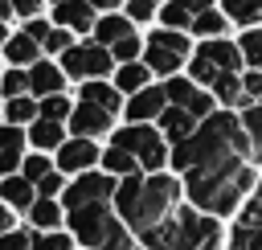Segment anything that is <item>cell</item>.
<instances>
[{
	"mask_svg": "<svg viewBox=\"0 0 262 250\" xmlns=\"http://www.w3.org/2000/svg\"><path fill=\"white\" fill-rule=\"evenodd\" d=\"M156 127H160V135L168 139V148H176V143H184V139H188L201 123H196L184 107H172V102H168V107H164V115L156 119Z\"/></svg>",
	"mask_w": 262,
	"mask_h": 250,
	"instance_id": "13",
	"label": "cell"
},
{
	"mask_svg": "<svg viewBox=\"0 0 262 250\" xmlns=\"http://www.w3.org/2000/svg\"><path fill=\"white\" fill-rule=\"evenodd\" d=\"M229 246V221L192 209L188 201L176 209V250H225Z\"/></svg>",
	"mask_w": 262,
	"mask_h": 250,
	"instance_id": "6",
	"label": "cell"
},
{
	"mask_svg": "<svg viewBox=\"0 0 262 250\" xmlns=\"http://www.w3.org/2000/svg\"><path fill=\"white\" fill-rule=\"evenodd\" d=\"M86 4L102 16V12H123V4H127V0H86Z\"/></svg>",
	"mask_w": 262,
	"mask_h": 250,
	"instance_id": "43",
	"label": "cell"
},
{
	"mask_svg": "<svg viewBox=\"0 0 262 250\" xmlns=\"http://www.w3.org/2000/svg\"><path fill=\"white\" fill-rule=\"evenodd\" d=\"M246 70V57H242V45L237 37H213V41H196L192 45V57L184 66V74L196 82V86H213L221 74H242Z\"/></svg>",
	"mask_w": 262,
	"mask_h": 250,
	"instance_id": "4",
	"label": "cell"
},
{
	"mask_svg": "<svg viewBox=\"0 0 262 250\" xmlns=\"http://www.w3.org/2000/svg\"><path fill=\"white\" fill-rule=\"evenodd\" d=\"M4 53H8L12 66H33L37 53H41V45H37L29 33H20V37H8V41H4Z\"/></svg>",
	"mask_w": 262,
	"mask_h": 250,
	"instance_id": "29",
	"label": "cell"
},
{
	"mask_svg": "<svg viewBox=\"0 0 262 250\" xmlns=\"http://www.w3.org/2000/svg\"><path fill=\"white\" fill-rule=\"evenodd\" d=\"M115 119H119V115H111V111H102V107L78 98L74 111H70V119H66V127H70L74 135H82V139H111V131L119 127Z\"/></svg>",
	"mask_w": 262,
	"mask_h": 250,
	"instance_id": "9",
	"label": "cell"
},
{
	"mask_svg": "<svg viewBox=\"0 0 262 250\" xmlns=\"http://www.w3.org/2000/svg\"><path fill=\"white\" fill-rule=\"evenodd\" d=\"M233 37H237V45H242L246 70H262V25H254V29H237Z\"/></svg>",
	"mask_w": 262,
	"mask_h": 250,
	"instance_id": "28",
	"label": "cell"
},
{
	"mask_svg": "<svg viewBox=\"0 0 262 250\" xmlns=\"http://www.w3.org/2000/svg\"><path fill=\"white\" fill-rule=\"evenodd\" d=\"M8 230H16V221H12L8 205H0V234H8Z\"/></svg>",
	"mask_w": 262,
	"mask_h": 250,
	"instance_id": "44",
	"label": "cell"
},
{
	"mask_svg": "<svg viewBox=\"0 0 262 250\" xmlns=\"http://www.w3.org/2000/svg\"><path fill=\"white\" fill-rule=\"evenodd\" d=\"M29 139H33V148H41V152H57L70 135H66V123H53V119H33Z\"/></svg>",
	"mask_w": 262,
	"mask_h": 250,
	"instance_id": "23",
	"label": "cell"
},
{
	"mask_svg": "<svg viewBox=\"0 0 262 250\" xmlns=\"http://www.w3.org/2000/svg\"><path fill=\"white\" fill-rule=\"evenodd\" d=\"M29 221H33L37 230H61V225H66V205H61L57 197H37V201L29 205Z\"/></svg>",
	"mask_w": 262,
	"mask_h": 250,
	"instance_id": "22",
	"label": "cell"
},
{
	"mask_svg": "<svg viewBox=\"0 0 262 250\" xmlns=\"http://www.w3.org/2000/svg\"><path fill=\"white\" fill-rule=\"evenodd\" d=\"M94 20H98V12H94L86 0H61V4H53V25H61V29H70V33L90 37V33H94Z\"/></svg>",
	"mask_w": 262,
	"mask_h": 250,
	"instance_id": "12",
	"label": "cell"
},
{
	"mask_svg": "<svg viewBox=\"0 0 262 250\" xmlns=\"http://www.w3.org/2000/svg\"><path fill=\"white\" fill-rule=\"evenodd\" d=\"M168 107V94H164V82H151L143 86L139 94H131L123 102V123H156Z\"/></svg>",
	"mask_w": 262,
	"mask_h": 250,
	"instance_id": "11",
	"label": "cell"
},
{
	"mask_svg": "<svg viewBox=\"0 0 262 250\" xmlns=\"http://www.w3.org/2000/svg\"><path fill=\"white\" fill-rule=\"evenodd\" d=\"M188 33H192V41H213V37H233V25H229V16L221 8H205L188 25Z\"/></svg>",
	"mask_w": 262,
	"mask_h": 250,
	"instance_id": "18",
	"label": "cell"
},
{
	"mask_svg": "<svg viewBox=\"0 0 262 250\" xmlns=\"http://www.w3.org/2000/svg\"><path fill=\"white\" fill-rule=\"evenodd\" d=\"M8 4H12V12H20V16H37L45 0H8Z\"/></svg>",
	"mask_w": 262,
	"mask_h": 250,
	"instance_id": "42",
	"label": "cell"
},
{
	"mask_svg": "<svg viewBox=\"0 0 262 250\" xmlns=\"http://www.w3.org/2000/svg\"><path fill=\"white\" fill-rule=\"evenodd\" d=\"M66 225L74 234V242L82 250H135V234L123 225V217L115 213L111 201L102 205H82V209H70L66 213Z\"/></svg>",
	"mask_w": 262,
	"mask_h": 250,
	"instance_id": "2",
	"label": "cell"
},
{
	"mask_svg": "<svg viewBox=\"0 0 262 250\" xmlns=\"http://www.w3.org/2000/svg\"><path fill=\"white\" fill-rule=\"evenodd\" d=\"M70 111H74V102H70L66 94H49V98H41V115H37V119L66 123V119H70Z\"/></svg>",
	"mask_w": 262,
	"mask_h": 250,
	"instance_id": "34",
	"label": "cell"
},
{
	"mask_svg": "<svg viewBox=\"0 0 262 250\" xmlns=\"http://www.w3.org/2000/svg\"><path fill=\"white\" fill-rule=\"evenodd\" d=\"M237 119H242V131H246V139H250V160L262 168V102L246 107Z\"/></svg>",
	"mask_w": 262,
	"mask_h": 250,
	"instance_id": "25",
	"label": "cell"
},
{
	"mask_svg": "<svg viewBox=\"0 0 262 250\" xmlns=\"http://www.w3.org/2000/svg\"><path fill=\"white\" fill-rule=\"evenodd\" d=\"M53 4H61V0H53Z\"/></svg>",
	"mask_w": 262,
	"mask_h": 250,
	"instance_id": "48",
	"label": "cell"
},
{
	"mask_svg": "<svg viewBox=\"0 0 262 250\" xmlns=\"http://www.w3.org/2000/svg\"><path fill=\"white\" fill-rule=\"evenodd\" d=\"M254 197H258V201H262V176H258V189H254Z\"/></svg>",
	"mask_w": 262,
	"mask_h": 250,
	"instance_id": "46",
	"label": "cell"
},
{
	"mask_svg": "<svg viewBox=\"0 0 262 250\" xmlns=\"http://www.w3.org/2000/svg\"><path fill=\"white\" fill-rule=\"evenodd\" d=\"M61 70L66 78L74 82H94V78H111L115 74V57L106 45H98L94 37L90 41H74L66 53H61Z\"/></svg>",
	"mask_w": 262,
	"mask_h": 250,
	"instance_id": "7",
	"label": "cell"
},
{
	"mask_svg": "<svg viewBox=\"0 0 262 250\" xmlns=\"http://www.w3.org/2000/svg\"><path fill=\"white\" fill-rule=\"evenodd\" d=\"M196 90H201V86H196L188 74H172V78H164V94H168V102H172V107H184Z\"/></svg>",
	"mask_w": 262,
	"mask_h": 250,
	"instance_id": "30",
	"label": "cell"
},
{
	"mask_svg": "<svg viewBox=\"0 0 262 250\" xmlns=\"http://www.w3.org/2000/svg\"><path fill=\"white\" fill-rule=\"evenodd\" d=\"M0 197H4V205H8V209H25V213H29V205L37 201V184L12 172V176H4V180H0Z\"/></svg>",
	"mask_w": 262,
	"mask_h": 250,
	"instance_id": "21",
	"label": "cell"
},
{
	"mask_svg": "<svg viewBox=\"0 0 262 250\" xmlns=\"http://www.w3.org/2000/svg\"><path fill=\"white\" fill-rule=\"evenodd\" d=\"M217 8L229 16L233 33H237V29H254V25H262V0H217Z\"/></svg>",
	"mask_w": 262,
	"mask_h": 250,
	"instance_id": "20",
	"label": "cell"
},
{
	"mask_svg": "<svg viewBox=\"0 0 262 250\" xmlns=\"http://www.w3.org/2000/svg\"><path fill=\"white\" fill-rule=\"evenodd\" d=\"M8 119H12V127H20V123H33L37 115H41V102L33 98V94H20V98H8V111H4Z\"/></svg>",
	"mask_w": 262,
	"mask_h": 250,
	"instance_id": "31",
	"label": "cell"
},
{
	"mask_svg": "<svg viewBox=\"0 0 262 250\" xmlns=\"http://www.w3.org/2000/svg\"><path fill=\"white\" fill-rule=\"evenodd\" d=\"M213 98H217V107H225V111H246V107H254L250 98H246V86H242V74H221L213 86Z\"/></svg>",
	"mask_w": 262,
	"mask_h": 250,
	"instance_id": "17",
	"label": "cell"
},
{
	"mask_svg": "<svg viewBox=\"0 0 262 250\" xmlns=\"http://www.w3.org/2000/svg\"><path fill=\"white\" fill-rule=\"evenodd\" d=\"M98 160H102V148L94 139H82V135H70L57 148V172H70V176H82V172L98 168Z\"/></svg>",
	"mask_w": 262,
	"mask_h": 250,
	"instance_id": "10",
	"label": "cell"
},
{
	"mask_svg": "<svg viewBox=\"0 0 262 250\" xmlns=\"http://www.w3.org/2000/svg\"><path fill=\"white\" fill-rule=\"evenodd\" d=\"M70 45H74V33H70V29H61V25H53V33L41 41V49H45V53H57V57H61Z\"/></svg>",
	"mask_w": 262,
	"mask_h": 250,
	"instance_id": "36",
	"label": "cell"
},
{
	"mask_svg": "<svg viewBox=\"0 0 262 250\" xmlns=\"http://www.w3.org/2000/svg\"><path fill=\"white\" fill-rule=\"evenodd\" d=\"M0 250H33V234L29 230H8V234H0Z\"/></svg>",
	"mask_w": 262,
	"mask_h": 250,
	"instance_id": "38",
	"label": "cell"
},
{
	"mask_svg": "<svg viewBox=\"0 0 262 250\" xmlns=\"http://www.w3.org/2000/svg\"><path fill=\"white\" fill-rule=\"evenodd\" d=\"M78 242H74V234H66V230H37L33 234V250H74Z\"/></svg>",
	"mask_w": 262,
	"mask_h": 250,
	"instance_id": "32",
	"label": "cell"
},
{
	"mask_svg": "<svg viewBox=\"0 0 262 250\" xmlns=\"http://www.w3.org/2000/svg\"><path fill=\"white\" fill-rule=\"evenodd\" d=\"M160 4H164V0H127V4H123V16H127L135 29H151V25L160 20Z\"/></svg>",
	"mask_w": 262,
	"mask_h": 250,
	"instance_id": "27",
	"label": "cell"
},
{
	"mask_svg": "<svg viewBox=\"0 0 262 250\" xmlns=\"http://www.w3.org/2000/svg\"><path fill=\"white\" fill-rule=\"evenodd\" d=\"M115 189H119V180H115L111 172L90 168V172L74 176L57 201H61V205H66V213H70V209H82V205H102V201H115Z\"/></svg>",
	"mask_w": 262,
	"mask_h": 250,
	"instance_id": "8",
	"label": "cell"
},
{
	"mask_svg": "<svg viewBox=\"0 0 262 250\" xmlns=\"http://www.w3.org/2000/svg\"><path fill=\"white\" fill-rule=\"evenodd\" d=\"M98 168H102V172H111L115 180L143 172V168L135 164V156H131V152H123V148H115V143H106V148H102V160H98Z\"/></svg>",
	"mask_w": 262,
	"mask_h": 250,
	"instance_id": "24",
	"label": "cell"
},
{
	"mask_svg": "<svg viewBox=\"0 0 262 250\" xmlns=\"http://www.w3.org/2000/svg\"><path fill=\"white\" fill-rule=\"evenodd\" d=\"M0 90L8 94V98H20V94H29V70H20V66H12L4 78H0Z\"/></svg>",
	"mask_w": 262,
	"mask_h": 250,
	"instance_id": "35",
	"label": "cell"
},
{
	"mask_svg": "<svg viewBox=\"0 0 262 250\" xmlns=\"http://www.w3.org/2000/svg\"><path fill=\"white\" fill-rule=\"evenodd\" d=\"M78 98L82 102H94V107H102V111H111V115H123V94L115 90V82L111 78H94V82H78Z\"/></svg>",
	"mask_w": 262,
	"mask_h": 250,
	"instance_id": "15",
	"label": "cell"
},
{
	"mask_svg": "<svg viewBox=\"0 0 262 250\" xmlns=\"http://www.w3.org/2000/svg\"><path fill=\"white\" fill-rule=\"evenodd\" d=\"M61 193H66V172H57V168H53L49 176H41V180H37V197H61Z\"/></svg>",
	"mask_w": 262,
	"mask_h": 250,
	"instance_id": "37",
	"label": "cell"
},
{
	"mask_svg": "<svg viewBox=\"0 0 262 250\" xmlns=\"http://www.w3.org/2000/svg\"><path fill=\"white\" fill-rule=\"evenodd\" d=\"M131 33H135V25H131L123 12H102V16L94 20V33H90V37H94L98 45H106V49H111V45H119V41H123V37H131Z\"/></svg>",
	"mask_w": 262,
	"mask_h": 250,
	"instance_id": "19",
	"label": "cell"
},
{
	"mask_svg": "<svg viewBox=\"0 0 262 250\" xmlns=\"http://www.w3.org/2000/svg\"><path fill=\"white\" fill-rule=\"evenodd\" d=\"M8 12H12V4H8V0H0V20H4Z\"/></svg>",
	"mask_w": 262,
	"mask_h": 250,
	"instance_id": "45",
	"label": "cell"
},
{
	"mask_svg": "<svg viewBox=\"0 0 262 250\" xmlns=\"http://www.w3.org/2000/svg\"><path fill=\"white\" fill-rule=\"evenodd\" d=\"M25 33H29V37H33L37 45H41V41H45V37L53 33V25H49V20H41V16H29V25H25Z\"/></svg>",
	"mask_w": 262,
	"mask_h": 250,
	"instance_id": "41",
	"label": "cell"
},
{
	"mask_svg": "<svg viewBox=\"0 0 262 250\" xmlns=\"http://www.w3.org/2000/svg\"><path fill=\"white\" fill-rule=\"evenodd\" d=\"M49 172H53V168H49V160H45V156H29V160H25V172H20V176L37 184V180H41V176H49Z\"/></svg>",
	"mask_w": 262,
	"mask_h": 250,
	"instance_id": "39",
	"label": "cell"
},
{
	"mask_svg": "<svg viewBox=\"0 0 262 250\" xmlns=\"http://www.w3.org/2000/svg\"><path fill=\"white\" fill-rule=\"evenodd\" d=\"M111 82H115V90H119L123 98H131V94H139L143 86H151V82H156V74H151L143 61H123V66H115Z\"/></svg>",
	"mask_w": 262,
	"mask_h": 250,
	"instance_id": "16",
	"label": "cell"
},
{
	"mask_svg": "<svg viewBox=\"0 0 262 250\" xmlns=\"http://www.w3.org/2000/svg\"><path fill=\"white\" fill-rule=\"evenodd\" d=\"M4 41H8V37H4V25H0V45H4Z\"/></svg>",
	"mask_w": 262,
	"mask_h": 250,
	"instance_id": "47",
	"label": "cell"
},
{
	"mask_svg": "<svg viewBox=\"0 0 262 250\" xmlns=\"http://www.w3.org/2000/svg\"><path fill=\"white\" fill-rule=\"evenodd\" d=\"M192 33H180V29H164V25H151L143 33V66L156 74V82L172 78V74H184L188 57H192Z\"/></svg>",
	"mask_w": 262,
	"mask_h": 250,
	"instance_id": "3",
	"label": "cell"
},
{
	"mask_svg": "<svg viewBox=\"0 0 262 250\" xmlns=\"http://www.w3.org/2000/svg\"><path fill=\"white\" fill-rule=\"evenodd\" d=\"M111 143L123 148V152H131L143 172H164L168 168V152L172 148H168V139L160 135L156 123H119L111 131Z\"/></svg>",
	"mask_w": 262,
	"mask_h": 250,
	"instance_id": "5",
	"label": "cell"
},
{
	"mask_svg": "<svg viewBox=\"0 0 262 250\" xmlns=\"http://www.w3.org/2000/svg\"><path fill=\"white\" fill-rule=\"evenodd\" d=\"M111 57H115V66H123V61H139V57H143V33L135 29L131 37H123L119 45H111Z\"/></svg>",
	"mask_w": 262,
	"mask_h": 250,
	"instance_id": "33",
	"label": "cell"
},
{
	"mask_svg": "<svg viewBox=\"0 0 262 250\" xmlns=\"http://www.w3.org/2000/svg\"><path fill=\"white\" fill-rule=\"evenodd\" d=\"M20 148H25L20 127H0V172L4 176H12V168L20 164Z\"/></svg>",
	"mask_w": 262,
	"mask_h": 250,
	"instance_id": "26",
	"label": "cell"
},
{
	"mask_svg": "<svg viewBox=\"0 0 262 250\" xmlns=\"http://www.w3.org/2000/svg\"><path fill=\"white\" fill-rule=\"evenodd\" d=\"M135 250H143V246H135Z\"/></svg>",
	"mask_w": 262,
	"mask_h": 250,
	"instance_id": "49",
	"label": "cell"
},
{
	"mask_svg": "<svg viewBox=\"0 0 262 250\" xmlns=\"http://www.w3.org/2000/svg\"><path fill=\"white\" fill-rule=\"evenodd\" d=\"M66 90V70L53 66V61H33L29 66V94L37 98H49V94H61Z\"/></svg>",
	"mask_w": 262,
	"mask_h": 250,
	"instance_id": "14",
	"label": "cell"
},
{
	"mask_svg": "<svg viewBox=\"0 0 262 250\" xmlns=\"http://www.w3.org/2000/svg\"><path fill=\"white\" fill-rule=\"evenodd\" d=\"M115 213L123 217V225L139 238L147 230H156L160 221H168L180 205H184V180L176 172H135L123 176L115 189Z\"/></svg>",
	"mask_w": 262,
	"mask_h": 250,
	"instance_id": "1",
	"label": "cell"
},
{
	"mask_svg": "<svg viewBox=\"0 0 262 250\" xmlns=\"http://www.w3.org/2000/svg\"><path fill=\"white\" fill-rule=\"evenodd\" d=\"M242 86L250 102H262V70H242Z\"/></svg>",
	"mask_w": 262,
	"mask_h": 250,
	"instance_id": "40",
	"label": "cell"
}]
</instances>
